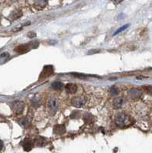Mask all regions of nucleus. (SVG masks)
<instances>
[{"label":"nucleus","mask_w":152,"mask_h":153,"mask_svg":"<svg viewBox=\"0 0 152 153\" xmlns=\"http://www.w3.org/2000/svg\"><path fill=\"white\" fill-rule=\"evenodd\" d=\"M116 124L121 129H125L133 124V121L128 115L125 113H119L116 116Z\"/></svg>","instance_id":"nucleus-1"},{"label":"nucleus","mask_w":152,"mask_h":153,"mask_svg":"<svg viewBox=\"0 0 152 153\" xmlns=\"http://www.w3.org/2000/svg\"><path fill=\"white\" fill-rule=\"evenodd\" d=\"M59 103L56 98L50 97L47 102V110L50 116H54L58 110Z\"/></svg>","instance_id":"nucleus-2"},{"label":"nucleus","mask_w":152,"mask_h":153,"mask_svg":"<svg viewBox=\"0 0 152 153\" xmlns=\"http://www.w3.org/2000/svg\"><path fill=\"white\" fill-rule=\"evenodd\" d=\"M11 108L15 114H22L24 109V104L21 101H15L11 104Z\"/></svg>","instance_id":"nucleus-3"},{"label":"nucleus","mask_w":152,"mask_h":153,"mask_svg":"<svg viewBox=\"0 0 152 153\" xmlns=\"http://www.w3.org/2000/svg\"><path fill=\"white\" fill-rule=\"evenodd\" d=\"M87 103V98L85 97H76L71 100V104L76 108H81Z\"/></svg>","instance_id":"nucleus-4"},{"label":"nucleus","mask_w":152,"mask_h":153,"mask_svg":"<svg viewBox=\"0 0 152 153\" xmlns=\"http://www.w3.org/2000/svg\"><path fill=\"white\" fill-rule=\"evenodd\" d=\"M33 44L34 43H29L27 44V45H19L18 47H16L15 48V51L19 53V54H24V53L28 52L31 48H36L35 46V45H33Z\"/></svg>","instance_id":"nucleus-5"},{"label":"nucleus","mask_w":152,"mask_h":153,"mask_svg":"<svg viewBox=\"0 0 152 153\" xmlns=\"http://www.w3.org/2000/svg\"><path fill=\"white\" fill-rule=\"evenodd\" d=\"M54 74V67L50 66V65H47L44 68L43 71H42V74H41L40 78H46L48 76H51Z\"/></svg>","instance_id":"nucleus-6"},{"label":"nucleus","mask_w":152,"mask_h":153,"mask_svg":"<svg viewBox=\"0 0 152 153\" xmlns=\"http://www.w3.org/2000/svg\"><path fill=\"white\" fill-rule=\"evenodd\" d=\"M22 147L24 149V151L26 152H29L32 149L33 146H34V142H32L30 139L28 138H26L22 141Z\"/></svg>","instance_id":"nucleus-7"},{"label":"nucleus","mask_w":152,"mask_h":153,"mask_svg":"<svg viewBox=\"0 0 152 153\" xmlns=\"http://www.w3.org/2000/svg\"><path fill=\"white\" fill-rule=\"evenodd\" d=\"M142 96V92L138 89H131V91L128 92V97L131 100H138Z\"/></svg>","instance_id":"nucleus-8"},{"label":"nucleus","mask_w":152,"mask_h":153,"mask_svg":"<svg viewBox=\"0 0 152 153\" xmlns=\"http://www.w3.org/2000/svg\"><path fill=\"white\" fill-rule=\"evenodd\" d=\"M66 132V127L63 124H60V125H56L54 127V132L56 135H63Z\"/></svg>","instance_id":"nucleus-9"},{"label":"nucleus","mask_w":152,"mask_h":153,"mask_svg":"<svg viewBox=\"0 0 152 153\" xmlns=\"http://www.w3.org/2000/svg\"><path fill=\"white\" fill-rule=\"evenodd\" d=\"M34 144L38 146V147H42V146H44L45 145L47 144V139L42 137V136H39V137H37L35 139Z\"/></svg>","instance_id":"nucleus-10"},{"label":"nucleus","mask_w":152,"mask_h":153,"mask_svg":"<svg viewBox=\"0 0 152 153\" xmlns=\"http://www.w3.org/2000/svg\"><path fill=\"white\" fill-rule=\"evenodd\" d=\"M65 89L68 94H75L77 91V87L74 84H67L66 85Z\"/></svg>","instance_id":"nucleus-11"},{"label":"nucleus","mask_w":152,"mask_h":153,"mask_svg":"<svg viewBox=\"0 0 152 153\" xmlns=\"http://www.w3.org/2000/svg\"><path fill=\"white\" fill-rule=\"evenodd\" d=\"M123 103H124V100L122 98H116L113 101V106L115 109H119L123 105Z\"/></svg>","instance_id":"nucleus-12"},{"label":"nucleus","mask_w":152,"mask_h":153,"mask_svg":"<svg viewBox=\"0 0 152 153\" xmlns=\"http://www.w3.org/2000/svg\"><path fill=\"white\" fill-rule=\"evenodd\" d=\"M47 4V0H35V5L37 8H44Z\"/></svg>","instance_id":"nucleus-13"},{"label":"nucleus","mask_w":152,"mask_h":153,"mask_svg":"<svg viewBox=\"0 0 152 153\" xmlns=\"http://www.w3.org/2000/svg\"><path fill=\"white\" fill-rule=\"evenodd\" d=\"M83 120L87 124H92L94 122V117L90 113H87L83 117Z\"/></svg>","instance_id":"nucleus-14"},{"label":"nucleus","mask_w":152,"mask_h":153,"mask_svg":"<svg viewBox=\"0 0 152 153\" xmlns=\"http://www.w3.org/2000/svg\"><path fill=\"white\" fill-rule=\"evenodd\" d=\"M19 124L23 127H27L31 124V119L28 117H24L19 121Z\"/></svg>","instance_id":"nucleus-15"},{"label":"nucleus","mask_w":152,"mask_h":153,"mask_svg":"<svg viewBox=\"0 0 152 153\" xmlns=\"http://www.w3.org/2000/svg\"><path fill=\"white\" fill-rule=\"evenodd\" d=\"M51 87H52V88L54 89V90H56V91H61V90L64 88V84L61 83V82L55 81L51 84Z\"/></svg>","instance_id":"nucleus-16"},{"label":"nucleus","mask_w":152,"mask_h":153,"mask_svg":"<svg viewBox=\"0 0 152 153\" xmlns=\"http://www.w3.org/2000/svg\"><path fill=\"white\" fill-rule=\"evenodd\" d=\"M22 16V12L21 10H16L12 12V16H11V17H12V19L16 20V19H19V18L21 17Z\"/></svg>","instance_id":"nucleus-17"},{"label":"nucleus","mask_w":152,"mask_h":153,"mask_svg":"<svg viewBox=\"0 0 152 153\" xmlns=\"http://www.w3.org/2000/svg\"><path fill=\"white\" fill-rule=\"evenodd\" d=\"M9 54L8 53H2V54H0V64L5 63V61L9 59Z\"/></svg>","instance_id":"nucleus-18"},{"label":"nucleus","mask_w":152,"mask_h":153,"mask_svg":"<svg viewBox=\"0 0 152 153\" xmlns=\"http://www.w3.org/2000/svg\"><path fill=\"white\" fill-rule=\"evenodd\" d=\"M109 93L111 94V95H117L119 94V89L116 86H112L110 88V90H109Z\"/></svg>","instance_id":"nucleus-19"},{"label":"nucleus","mask_w":152,"mask_h":153,"mask_svg":"<svg viewBox=\"0 0 152 153\" xmlns=\"http://www.w3.org/2000/svg\"><path fill=\"white\" fill-rule=\"evenodd\" d=\"M128 26H129V24L125 25H124V26L121 27V28H119V29H118L117 31H116V32H115V33H114V35H117V34H119V33H120V32H122V31H124L125 29H126V28H128Z\"/></svg>","instance_id":"nucleus-20"},{"label":"nucleus","mask_w":152,"mask_h":153,"mask_svg":"<svg viewBox=\"0 0 152 153\" xmlns=\"http://www.w3.org/2000/svg\"><path fill=\"white\" fill-rule=\"evenodd\" d=\"M124 0H114V2L116 4H119L121 3V2H122Z\"/></svg>","instance_id":"nucleus-21"},{"label":"nucleus","mask_w":152,"mask_h":153,"mask_svg":"<svg viewBox=\"0 0 152 153\" xmlns=\"http://www.w3.org/2000/svg\"><path fill=\"white\" fill-rule=\"evenodd\" d=\"M2 148H3V143L0 140V150H2Z\"/></svg>","instance_id":"nucleus-22"},{"label":"nucleus","mask_w":152,"mask_h":153,"mask_svg":"<svg viewBox=\"0 0 152 153\" xmlns=\"http://www.w3.org/2000/svg\"><path fill=\"white\" fill-rule=\"evenodd\" d=\"M11 2H17L18 0H10Z\"/></svg>","instance_id":"nucleus-23"}]
</instances>
